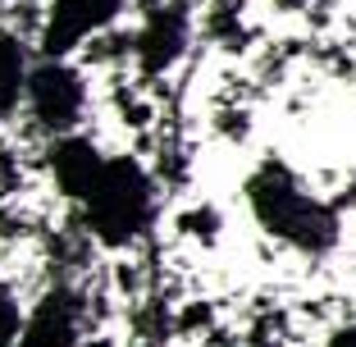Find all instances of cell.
Here are the masks:
<instances>
[{"label": "cell", "mask_w": 356, "mask_h": 347, "mask_svg": "<svg viewBox=\"0 0 356 347\" xmlns=\"http://www.w3.org/2000/svg\"><path fill=\"white\" fill-rule=\"evenodd\" d=\"M247 201H252L261 229L274 233L279 242H293L302 252H329L338 242L334 211L325 201H315L306 192V183L288 165H279V160H265L247 179Z\"/></svg>", "instance_id": "obj_1"}, {"label": "cell", "mask_w": 356, "mask_h": 347, "mask_svg": "<svg viewBox=\"0 0 356 347\" xmlns=\"http://www.w3.org/2000/svg\"><path fill=\"white\" fill-rule=\"evenodd\" d=\"M87 229L105 247H128L151 220V179L133 156H105L96 188L87 192Z\"/></svg>", "instance_id": "obj_2"}, {"label": "cell", "mask_w": 356, "mask_h": 347, "mask_svg": "<svg viewBox=\"0 0 356 347\" xmlns=\"http://www.w3.org/2000/svg\"><path fill=\"white\" fill-rule=\"evenodd\" d=\"M28 110L32 119L46 128V133H69V128L78 124V115H83L87 106V87H83V74H78L74 64L64 60H46L37 64L28 74Z\"/></svg>", "instance_id": "obj_3"}, {"label": "cell", "mask_w": 356, "mask_h": 347, "mask_svg": "<svg viewBox=\"0 0 356 347\" xmlns=\"http://www.w3.org/2000/svg\"><path fill=\"white\" fill-rule=\"evenodd\" d=\"M119 10H124V0H51L46 32H42L46 55H51V60L74 55L92 32H101L105 23H115Z\"/></svg>", "instance_id": "obj_4"}, {"label": "cell", "mask_w": 356, "mask_h": 347, "mask_svg": "<svg viewBox=\"0 0 356 347\" xmlns=\"http://www.w3.org/2000/svg\"><path fill=\"white\" fill-rule=\"evenodd\" d=\"M101 169H105V156L87 142V137L64 133L51 147V174H55V188H60L64 197L87 201V192L96 188V179H101Z\"/></svg>", "instance_id": "obj_5"}, {"label": "cell", "mask_w": 356, "mask_h": 347, "mask_svg": "<svg viewBox=\"0 0 356 347\" xmlns=\"http://www.w3.org/2000/svg\"><path fill=\"white\" fill-rule=\"evenodd\" d=\"M14 347H78V306L69 293H51L32 306Z\"/></svg>", "instance_id": "obj_6"}, {"label": "cell", "mask_w": 356, "mask_h": 347, "mask_svg": "<svg viewBox=\"0 0 356 347\" xmlns=\"http://www.w3.org/2000/svg\"><path fill=\"white\" fill-rule=\"evenodd\" d=\"M28 51H23L19 37L10 32H0V124L23 106V96H28Z\"/></svg>", "instance_id": "obj_7"}, {"label": "cell", "mask_w": 356, "mask_h": 347, "mask_svg": "<svg viewBox=\"0 0 356 347\" xmlns=\"http://www.w3.org/2000/svg\"><path fill=\"white\" fill-rule=\"evenodd\" d=\"M183 37H188V23H183V14H178V10H165V14H156V19L142 28V42H137V51H142V60H147L151 69H165V64L174 60L178 51H183Z\"/></svg>", "instance_id": "obj_8"}, {"label": "cell", "mask_w": 356, "mask_h": 347, "mask_svg": "<svg viewBox=\"0 0 356 347\" xmlns=\"http://www.w3.org/2000/svg\"><path fill=\"white\" fill-rule=\"evenodd\" d=\"M23 320H28V311L19 306L14 288H5V284H0V347H14V343H19Z\"/></svg>", "instance_id": "obj_9"}, {"label": "cell", "mask_w": 356, "mask_h": 347, "mask_svg": "<svg viewBox=\"0 0 356 347\" xmlns=\"http://www.w3.org/2000/svg\"><path fill=\"white\" fill-rule=\"evenodd\" d=\"M329 347H356V325H343L334 338H329Z\"/></svg>", "instance_id": "obj_10"}, {"label": "cell", "mask_w": 356, "mask_h": 347, "mask_svg": "<svg viewBox=\"0 0 356 347\" xmlns=\"http://www.w3.org/2000/svg\"><path fill=\"white\" fill-rule=\"evenodd\" d=\"M279 5H283V10H302L306 0H279Z\"/></svg>", "instance_id": "obj_11"}]
</instances>
